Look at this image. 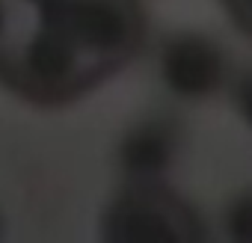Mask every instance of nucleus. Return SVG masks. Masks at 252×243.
<instances>
[{
    "label": "nucleus",
    "instance_id": "nucleus-1",
    "mask_svg": "<svg viewBox=\"0 0 252 243\" xmlns=\"http://www.w3.org/2000/svg\"><path fill=\"white\" fill-rule=\"evenodd\" d=\"M0 65L18 89L36 98H63L101 74L77 48L51 0L21 9L15 39Z\"/></svg>",
    "mask_w": 252,
    "mask_h": 243
},
{
    "label": "nucleus",
    "instance_id": "nucleus-2",
    "mask_svg": "<svg viewBox=\"0 0 252 243\" xmlns=\"http://www.w3.org/2000/svg\"><path fill=\"white\" fill-rule=\"evenodd\" d=\"M101 231L116 243H187L199 240L193 211L160 184H125L107 205Z\"/></svg>",
    "mask_w": 252,
    "mask_h": 243
},
{
    "label": "nucleus",
    "instance_id": "nucleus-3",
    "mask_svg": "<svg viewBox=\"0 0 252 243\" xmlns=\"http://www.w3.org/2000/svg\"><path fill=\"white\" fill-rule=\"evenodd\" d=\"M155 74L160 86L187 104H202L225 92L234 65L225 45L205 30H175L155 51Z\"/></svg>",
    "mask_w": 252,
    "mask_h": 243
},
{
    "label": "nucleus",
    "instance_id": "nucleus-4",
    "mask_svg": "<svg viewBox=\"0 0 252 243\" xmlns=\"http://www.w3.org/2000/svg\"><path fill=\"white\" fill-rule=\"evenodd\" d=\"M51 6L98 71L131 57L140 45V15L131 0H51Z\"/></svg>",
    "mask_w": 252,
    "mask_h": 243
},
{
    "label": "nucleus",
    "instance_id": "nucleus-5",
    "mask_svg": "<svg viewBox=\"0 0 252 243\" xmlns=\"http://www.w3.org/2000/svg\"><path fill=\"white\" fill-rule=\"evenodd\" d=\"M181 149V122L172 113H146L122 131L113 157L125 184H160L178 163Z\"/></svg>",
    "mask_w": 252,
    "mask_h": 243
},
{
    "label": "nucleus",
    "instance_id": "nucleus-6",
    "mask_svg": "<svg viewBox=\"0 0 252 243\" xmlns=\"http://www.w3.org/2000/svg\"><path fill=\"white\" fill-rule=\"evenodd\" d=\"M222 231L234 243H252V187L237 190L222 208Z\"/></svg>",
    "mask_w": 252,
    "mask_h": 243
},
{
    "label": "nucleus",
    "instance_id": "nucleus-7",
    "mask_svg": "<svg viewBox=\"0 0 252 243\" xmlns=\"http://www.w3.org/2000/svg\"><path fill=\"white\" fill-rule=\"evenodd\" d=\"M225 92H228V101H231V110L237 113V119L252 131V65L234 71Z\"/></svg>",
    "mask_w": 252,
    "mask_h": 243
},
{
    "label": "nucleus",
    "instance_id": "nucleus-8",
    "mask_svg": "<svg viewBox=\"0 0 252 243\" xmlns=\"http://www.w3.org/2000/svg\"><path fill=\"white\" fill-rule=\"evenodd\" d=\"M18 18H21V9L15 6V0H0V60L6 57V51L15 39Z\"/></svg>",
    "mask_w": 252,
    "mask_h": 243
},
{
    "label": "nucleus",
    "instance_id": "nucleus-9",
    "mask_svg": "<svg viewBox=\"0 0 252 243\" xmlns=\"http://www.w3.org/2000/svg\"><path fill=\"white\" fill-rule=\"evenodd\" d=\"M228 9L234 12L237 24L252 36V0H228Z\"/></svg>",
    "mask_w": 252,
    "mask_h": 243
},
{
    "label": "nucleus",
    "instance_id": "nucleus-10",
    "mask_svg": "<svg viewBox=\"0 0 252 243\" xmlns=\"http://www.w3.org/2000/svg\"><path fill=\"white\" fill-rule=\"evenodd\" d=\"M36 3H42V0H15V6H18V9H27V6H36Z\"/></svg>",
    "mask_w": 252,
    "mask_h": 243
},
{
    "label": "nucleus",
    "instance_id": "nucleus-11",
    "mask_svg": "<svg viewBox=\"0 0 252 243\" xmlns=\"http://www.w3.org/2000/svg\"><path fill=\"white\" fill-rule=\"evenodd\" d=\"M3 231H6V213H3V208H0V237H3Z\"/></svg>",
    "mask_w": 252,
    "mask_h": 243
}]
</instances>
